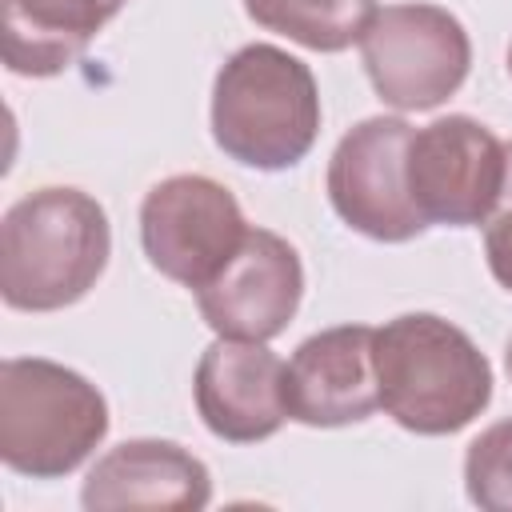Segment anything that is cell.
I'll list each match as a JSON object with an SVG mask.
<instances>
[{"label":"cell","mask_w":512,"mask_h":512,"mask_svg":"<svg viewBox=\"0 0 512 512\" xmlns=\"http://www.w3.org/2000/svg\"><path fill=\"white\" fill-rule=\"evenodd\" d=\"M112 256L108 212L80 188H36L0 224V296L16 312H56L88 296Z\"/></svg>","instance_id":"7a4b0ae2"},{"label":"cell","mask_w":512,"mask_h":512,"mask_svg":"<svg viewBox=\"0 0 512 512\" xmlns=\"http://www.w3.org/2000/svg\"><path fill=\"white\" fill-rule=\"evenodd\" d=\"M380 408L416 436H452L492 400V364L464 328L436 312H404L372 336Z\"/></svg>","instance_id":"6da1fadb"},{"label":"cell","mask_w":512,"mask_h":512,"mask_svg":"<svg viewBox=\"0 0 512 512\" xmlns=\"http://www.w3.org/2000/svg\"><path fill=\"white\" fill-rule=\"evenodd\" d=\"M404 176L424 224L472 228L492 216L504 192L508 144L480 120L452 112L412 128Z\"/></svg>","instance_id":"8992f818"},{"label":"cell","mask_w":512,"mask_h":512,"mask_svg":"<svg viewBox=\"0 0 512 512\" xmlns=\"http://www.w3.org/2000/svg\"><path fill=\"white\" fill-rule=\"evenodd\" d=\"M368 324H340L308 336L284 364L288 420L308 428L360 424L380 408Z\"/></svg>","instance_id":"8fae6325"},{"label":"cell","mask_w":512,"mask_h":512,"mask_svg":"<svg viewBox=\"0 0 512 512\" xmlns=\"http://www.w3.org/2000/svg\"><path fill=\"white\" fill-rule=\"evenodd\" d=\"M364 72L376 96L396 112H428L460 92L472 68L464 24L440 4L376 8L360 36Z\"/></svg>","instance_id":"5b68a950"},{"label":"cell","mask_w":512,"mask_h":512,"mask_svg":"<svg viewBox=\"0 0 512 512\" xmlns=\"http://www.w3.org/2000/svg\"><path fill=\"white\" fill-rule=\"evenodd\" d=\"M248 236L236 196L200 172H180L144 192L140 204V244L148 264L184 284L204 288Z\"/></svg>","instance_id":"52a82bcc"},{"label":"cell","mask_w":512,"mask_h":512,"mask_svg":"<svg viewBox=\"0 0 512 512\" xmlns=\"http://www.w3.org/2000/svg\"><path fill=\"white\" fill-rule=\"evenodd\" d=\"M484 256H488V272L500 288L512 292V144H508V176H504V192L492 208V216L484 220Z\"/></svg>","instance_id":"2e32d148"},{"label":"cell","mask_w":512,"mask_h":512,"mask_svg":"<svg viewBox=\"0 0 512 512\" xmlns=\"http://www.w3.org/2000/svg\"><path fill=\"white\" fill-rule=\"evenodd\" d=\"M300 296V252L268 228H248L236 256L204 288H196V308L216 336L268 344L292 324Z\"/></svg>","instance_id":"9c48e42d"},{"label":"cell","mask_w":512,"mask_h":512,"mask_svg":"<svg viewBox=\"0 0 512 512\" xmlns=\"http://www.w3.org/2000/svg\"><path fill=\"white\" fill-rule=\"evenodd\" d=\"M508 76H512V44H508Z\"/></svg>","instance_id":"ac0fdd59"},{"label":"cell","mask_w":512,"mask_h":512,"mask_svg":"<svg viewBox=\"0 0 512 512\" xmlns=\"http://www.w3.org/2000/svg\"><path fill=\"white\" fill-rule=\"evenodd\" d=\"M408 140L412 124L404 116H368L340 136L328 160V200L352 232L404 244L428 228L408 196Z\"/></svg>","instance_id":"ba28073f"},{"label":"cell","mask_w":512,"mask_h":512,"mask_svg":"<svg viewBox=\"0 0 512 512\" xmlns=\"http://www.w3.org/2000/svg\"><path fill=\"white\" fill-rule=\"evenodd\" d=\"M464 492L484 512H512V416L488 424L468 444Z\"/></svg>","instance_id":"9a60e30c"},{"label":"cell","mask_w":512,"mask_h":512,"mask_svg":"<svg viewBox=\"0 0 512 512\" xmlns=\"http://www.w3.org/2000/svg\"><path fill=\"white\" fill-rule=\"evenodd\" d=\"M128 0H0L4 64L16 76H60Z\"/></svg>","instance_id":"4fadbf2b"},{"label":"cell","mask_w":512,"mask_h":512,"mask_svg":"<svg viewBox=\"0 0 512 512\" xmlns=\"http://www.w3.org/2000/svg\"><path fill=\"white\" fill-rule=\"evenodd\" d=\"M320 136V92L304 60L276 44H244L212 80V140L248 168L300 164Z\"/></svg>","instance_id":"3957f363"},{"label":"cell","mask_w":512,"mask_h":512,"mask_svg":"<svg viewBox=\"0 0 512 512\" xmlns=\"http://www.w3.org/2000/svg\"><path fill=\"white\" fill-rule=\"evenodd\" d=\"M244 12L300 48L344 52L360 44L376 16V0H244Z\"/></svg>","instance_id":"5bb4252c"},{"label":"cell","mask_w":512,"mask_h":512,"mask_svg":"<svg viewBox=\"0 0 512 512\" xmlns=\"http://www.w3.org/2000/svg\"><path fill=\"white\" fill-rule=\"evenodd\" d=\"M212 500V476L200 456L180 448L176 440H124L108 448L80 488V504L88 512L116 508H180L196 512Z\"/></svg>","instance_id":"7c38bea8"},{"label":"cell","mask_w":512,"mask_h":512,"mask_svg":"<svg viewBox=\"0 0 512 512\" xmlns=\"http://www.w3.org/2000/svg\"><path fill=\"white\" fill-rule=\"evenodd\" d=\"M108 436L104 392L44 356L0 364V460L32 480L76 472Z\"/></svg>","instance_id":"277c9868"},{"label":"cell","mask_w":512,"mask_h":512,"mask_svg":"<svg viewBox=\"0 0 512 512\" xmlns=\"http://www.w3.org/2000/svg\"><path fill=\"white\" fill-rule=\"evenodd\" d=\"M192 396L204 428L228 444H256L288 420L284 364L260 340L216 336L192 376Z\"/></svg>","instance_id":"30bf717a"},{"label":"cell","mask_w":512,"mask_h":512,"mask_svg":"<svg viewBox=\"0 0 512 512\" xmlns=\"http://www.w3.org/2000/svg\"><path fill=\"white\" fill-rule=\"evenodd\" d=\"M504 368H508V380H512V336H508V348H504Z\"/></svg>","instance_id":"e0dca14e"}]
</instances>
